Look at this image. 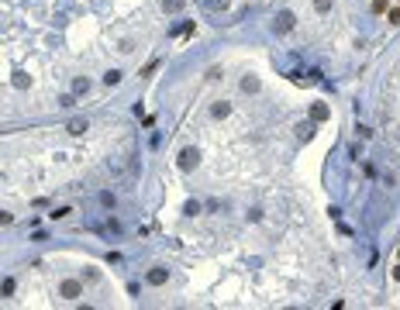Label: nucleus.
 <instances>
[{
	"mask_svg": "<svg viewBox=\"0 0 400 310\" xmlns=\"http://www.w3.org/2000/svg\"><path fill=\"white\" fill-rule=\"evenodd\" d=\"M100 204L104 207H114V193H100Z\"/></svg>",
	"mask_w": 400,
	"mask_h": 310,
	"instance_id": "obj_20",
	"label": "nucleus"
},
{
	"mask_svg": "<svg viewBox=\"0 0 400 310\" xmlns=\"http://www.w3.org/2000/svg\"><path fill=\"white\" fill-rule=\"evenodd\" d=\"M207 7H211V11H224V7H228V0H207Z\"/></svg>",
	"mask_w": 400,
	"mask_h": 310,
	"instance_id": "obj_19",
	"label": "nucleus"
},
{
	"mask_svg": "<svg viewBox=\"0 0 400 310\" xmlns=\"http://www.w3.org/2000/svg\"><path fill=\"white\" fill-rule=\"evenodd\" d=\"M397 138H400V128H397Z\"/></svg>",
	"mask_w": 400,
	"mask_h": 310,
	"instance_id": "obj_23",
	"label": "nucleus"
},
{
	"mask_svg": "<svg viewBox=\"0 0 400 310\" xmlns=\"http://www.w3.org/2000/svg\"><path fill=\"white\" fill-rule=\"evenodd\" d=\"M393 279H397V283H400V265H397V269H393Z\"/></svg>",
	"mask_w": 400,
	"mask_h": 310,
	"instance_id": "obj_22",
	"label": "nucleus"
},
{
	"mask_svg": "<svg viewBox=\"0 0 400 310\" xmlns=\"http://www.w3.org/2000/svg\"><path fill=\"white\" fill-rule=\"evenodd\" d=\"M145 279H148V283H152V286H163V283H166V279H169V273H166V269H152V273H148V276H145Z\"/></svg>",
	"mask_w": 400,
	"mask_h": 310,
	"instance_id": "obj_7",
	"label": "nucleus"
},
{
	"mask_svg": "<svg viewBox=\"0 0 400 310\" xmlns=\"http://www.w3.org/2000/svg\"><path fill=\"white\" fill-rule=\"evenodd\" d=\"M314 11L317 14H328L331 11V0H314Z\"/></svg>",
	"mask_w": 400,
	"mask_h": 310,
	"instance_id": "obj_16",
	"label": "nucleus"
},
{
	"mask_svg": "<svg viewBox=\"0 0 400 310\" xmlns=\"http://www.w3.org/2000/svg\"><path fill=\"white\" fill-rule=\"evenodd\" d=\"M190 31H193V24H190V21H183V24H180V28H173L169 34H173V38H180V34H190Z\"/></svg>",
	"mask_w": 400,
	"mask_h": 310,
	"instance_id": "obj_15",
	"label": "nucleus"
},
{
	"mask_svg": "<svg viewBox=\"0 0 400 310\" xmlns=\"http://www.w3.org/2000/svg\"><path fill=\"white\" fill-rule=\"evenodd\" d=\"M197 162H200V148H183V152H180V159H176L180 172H193V169H197Z\"/></svg>",
	"mask_w": 400,
	"mask_h": 310,
	"instance_id": "obj_1",
	"label": "nucleus"
},
{
	"mask_svg": "<svg viewBox=\"0 0 400 310\" xmlns=\"http://www.w3.org/2000/svg\"><path fill=\"white\" fill-rule=\"evenodd\" d=\"M66 131H69L73 138H79V135H87V131H90V124H87V118H73V121L66 124Z\"/></svg>",
	"mask_w": 400,
	"mask_h": 310,
	"instance_id": "obj_5",
	"label": "nucleus"
},
{
	"mask_svg": "<svg viewBox=\"0 0 400 310\" xmlns=\"http://www.w3.org/2000/svg\"><path fill=\"white\" fill-rule=\"evenodd\" d=\"M293 131H297V138H300V141H310V138L317 135V121H314V118H310V121H297V128H293Z\"/></svg>",
	"mask_w": 400,
	"mask_h": 310,
	"instance_id": "obj_4",
	"label": "nucleus"
},
{
	"mask_svg": "<svg viewBox=\"0 0 400 310\" xmlns=\"http://www.w3.org/2000/svg\"><path fill=\"white\" fill-rule=\"evenodd\" d=\"M104 83H107V86H117V83H121V69H110V72H104Z\"/></svg>",
	"mask_w": 400,
	"mask_h": 310,
	"instance_id": "obj_12",
	"label": "nucleus"
},
{
	"mask_svg": "<svg viewBox=\"0 0 400 310\" xmlns=\"http://www.w3.org/2000/svg\"><path fill=\"white\" fill-rule=\"evenodd\" d=\"M242 90H245V93H259V80H255V76H245V80H242Z\"/></svg>",
	"mask_w": 400,
	"mask_h": 310,
	"instance_id": "obj_11",
	"label": "nucleus"
},
{
	"mask_svg": "<svg viewBox=\"0 0 400 310\" xmlns=\"http://www.w3.org/2000/svg\"><path fill=\"white\" fill-rule=\"evenodd\" d=\"M73 93H76V97L90 93V80H83V76H76V80H73Z\"/></svg>",
	"mask_w": 400,
	"mask_h": 310,
	"instance_id": "obj_9",
	"label": "nucleus"
},
{
	"mask_svg": "<svg viewBox=\"0 0 400 310\" xmlns=\"http://www.w3.org/2000/svg\"><path fill=\"white\" fill-rule=\"evenodd\" d=\"M163 11H166V14H176V11H183V0H163Z\"/></svg>",
	"mask_w": 400,
	"mask_h": 310,
	"instance_id": "obj_13",
	"label": "nucleus"
},
{
	"mask_svg": "<svg viewBox=\"0 0 400 310\" xmlns=\"http://www.w3.org/2000/svg\"><path fill=\"white\" fill-rule=\"evenodd\" d=\"M73 103H76V93H62L59 97V107H73Z\"/></svg>",
	"mask_w": 400,
	"mask_h": 310,
	"instance_id": "obj_17",
	"label": "nucleus"
},
{
	"mask_svg": "<svg viewBox=\"0 0 400 310\" xmlns=\"http://www.w3.org/2000/svg\"><path fill=\"white\" fill-rule=\"evenodd\" d=\"M228 114H231V103H224V100L211 107V118H218V121H221V118H228Z\"/></svg>",
	"mask_w": 400,
	"mask_h": 310,
	"instance_id": "obj_10",
	"label": "nucleus"
},
{
	"mask_svg": "<svg viewBox=\"0 0 400 310\" xmlns=\"http://www.w3.org/2000/svg\"><path fill=\"white\" fill-rule=\"evenodd\" d=\"M0 293H4V296H14V279H4V286H0Z\"/></svg>",
	"mask_w": 400,
	"mask_h": 310,
	"instance_id": "obj_18",
	"label": "nucleus"
},
{
	"mask_svg": "<svg viewBox=\"0 0 400 310\" xmlns=\"http://www.w3.org/2000/svg\"><path fill=\"white\" fill-rule=\"evenodd\" d=\"M79 293H83V283H79V279H66V283H59V296H62V300H76Z\"/></svg>",
	"mask_w": 400,
	"mask_h": 310,
	"instance_id": "obj_3",
	"label": "nucleus"
},
{
	"mask_svg": "<svg viewBox=\"0 0 400 310\" xmlns=\"http://www.w3.org/2000/svg\"><path fill=\"white\" fill-rule=\"evenodd\" d=\"M11 83H14V90H28V86H31V76H28V72H14Z\"/></svg>",
	"mask_w": 400,
	"mask_h": 310,
	"instance_id": "obj_8",
	"label": "nucleus"
},
{
	"mask_svg": "<svg viewBox=\"0 0 400 310\" xmlns=\"http://www.w3.org/2000/svg\"><path fill=\"white\" fill-rule=\"evenodd\" d=\"M328 114H331V110H328V103H314V107H310V118H314L317 124L328 121Z\"/></svg>",
	"mask_w": 400,
	"mask_h": 310,
	"instance_id": "obj_6",
	"label": "nucleus"
},
{
	"mask_svg": "<svg viewBox=\"0 0 400 310\" xmlns=\"http://www.w3.org/2000/svg\"><path fill=\"white\" fill-rule=\"evenodd\" d=\"M293 24H297V17H293V11H279V14H276V21H273V28H276V34H290V31H293Z\"/></svg>",
	"mask_w": 400,
	"mask_h": 310,
	"instance_id": "obj_2",
	"label": "nucleus"
},
{
	"mask_svg": "<svg viewBox=\"0 0 400 310\" xmlns=\"http://www.w3.org/2000/svg\"><path fill=\"white\" fill-rule=\"evenodd\" d=\"M390 24H400V7H397V11H390Z\"/></svg>",
	"mask_w": 400,
	"mask_h": 310,
	"instance_id": "obj_21",
	"label": "nucleus"
},
{
	"mask_svg": "<svg viewBox=\"0 0 400 310\" xmlns=\"http://www.w3.org/2000/svg\"><path fill=\"white\" fill-rule=\"evenodd\" d=\"M183 214H186V217H197V214H200V200H186Z\"/></svg>",
	"mask_w": 400,
	"mask_h": 310,
	"instance_id": "obj_14",
	"label": "nucleus"
}]
</instances>
